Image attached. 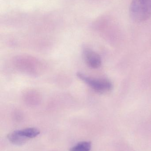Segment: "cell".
I'll list each match as a JSON object with an SVG mask.
<instances>
[{"mask_svg": "<svg viewBox=\"0 0 151 151\" xmlns=\"http://www.w3.org/2000/svg\"><path fill=\"white\" fill-rule=\"evenodd\" d=\"M129 14L135 22L141 23L148 20L151 17V0H132Z\"/></svg>", "mask_w": 151, "mask_h": 151, "instance_id": "cell-1", "label": "cell"}, {"mask_svg": "<svg viewBox=\"0 0 151 151\" xmlns=\"http://www.w3.org/2000/svg\"><path fill=\"white\" fill-rule=\"evenodd\" d=\"M77 76L96 92L105 93L110 91L112 89L111 82L106 79L90 77L81 73H77Z\"/></svg>", "mask_w": 151, "mask_h": 151, "instance_id": "cell-2", "label": "cell"}, {"mask_svg": "<svg viewBox=\"0 0 151 151\" xmlns=\"http://www.w3.org/2000/svg\"><path fill=\"white\" fill-rule=\"evenodd\" d=\"M84 58L87 64L93 69H98L102 65V59L98 54L90 49L86 48L83 50Z\"/></svg>", "mask_w": 151, "mask_h": 151, "instance_id": "cell-3", "label": "cell"}, {"mask_svg": "<svg viewBox=\"0 0 151 151\" xmlns=\"http://www.w3.org/2000/svg\"><path fill=\"white\" fill-rule=\"evenodd\" d=\"M7 138L12 143L17 145H23L28 139L20 134L18 130L10 133L7 136Z\"/></svg>", "mask_w": 151, "mask_h": 151, "instance_id": "cell-4", "label": "cell"}, {"mask_svg": "<svg viewBox=\"0 0 151 151\" xmlns=\"http://www.w3.org/2000/svg\"><path fill=\"white\" fill-rule=\"evenodd\" d=\"M18 132L20 134L28 139L36 137L40 134V131L38 129L34 128H29L22 130H18Z\"/></svg>", "mask_w": 151, "mask_h": 151, "instance_id": "cell-5", "label": "cell"}, {"mask_svg": "<svg viewBox=\"0 0 151 151\" xmlns=\"http://www.w3.org/2000/svg\"><path fill=\"white\" fill-rule=\"evenodd\" d=\"M91 147L90 142H82L71 148L70 151H90Z\"/></svg>", "mask_w": 151, "mask_h": 151, "instance_id": "cell-6", "label": "cell"}]
</instances>
